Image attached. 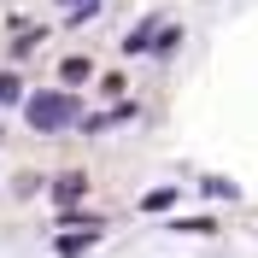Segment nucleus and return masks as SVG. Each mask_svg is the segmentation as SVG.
Masks as SVG:
<instances>
[{"label": "nucleus", "mask_w": 258, "mask_h": 258, "mask_svg": "<svg viewBox=\"0 0 258 258\" xmlns=\"http://www.w3.org/2000/svg\"><path fill=\"white\" fill-rule=\"evenodd\" d=\"M82 194H88V176H82V170H71V176L53 182V200H59V206H77Z\"/></svg>", "instance_id": "2"}, {"label": "nucleus", "mask_w": 258, "mask_h": 258, "mask_svg": "<svg viewBox=\"0 0 258 258\" xmlns=\"http://www.w3.org/2000/svg\"><path fill=\"white\" fill-rule=\"evenodd\" d=\"M170 229H188V235H211L217 223H211V217H182V223H170Z\"/></svg>", "instance_id": "6"}, {"label": "nucleus", "mask_w": 258, "mask_h": 258, "mask_svg": "<svg viewBox=\"0 0 258 258\" xmlns=\"http://www.w3.org/2000/svg\"><path fill=\"white\" fill-rule=\"evenodd\" d=\"M88 71H94V64H88V59H64V82H82V77H88Z\"/></svg>", "instance_id": "7"}, {"label": "nucleus", "mask_w": 258, "mask_h": 258, "mask_svg": "<svg viewBox=\"0 0 258 258\" xmlns=\"http://www.w3.org/2000/svg\"><path fill=\"white\" fill-rule=\"evenodd\" d=\"M206 194H211V200H235V182H223V176H211V182H206Z\"/></svg>", "instance_id": "8"}, {"label": "nucleus", "mask_w": 258, "mask_h": 258, "mask_svg": "<svg viewBox=\"0 0 258 258\" xmlns=\"http://www.w3.org/2000/svg\"><path fill=\"white\" fill-rule=\"evenodd\" d=\"M153 35H159V24H141V30H129L123 53H153Z\"/></svg>", "instance_id": "3"}, {"label": "nucleus", "mask_w": 258, "mask_h": 258, "mask_svg": "<svg viewBox=\"0 0 258 258\" xmlns=\"http://www.w3.org/2000/svg\"><path fill=\"white\" fill-rule=\"evenodd\" d=\"M18 94H24V82H18V77H12V71H0V106H12V100H18Z\"/></svg>", "instance_id": "4"}, {"label": "nucleus", "mask_w": 258, "mask_h": 258, "mask_svg": "<svg viewBox=\"0 0 258 258\" xmlns=\"http://www.w3.org/2000/svg\"><path fill=\"white\" fill-rule=\"evenodd\" d=\"M94 6H100V0H77V18H88V12H94Z\"/></svg>", "instance_id": "9"}, {"label": "nucleus", "mask_w": 258, "mask_h": 258, "mask_svg": "<svg viewBox=\"0 0 258 258\" xmlns=\"http://www.w3.org/2000/svg\"><path fill=\"white\" fill-rule=\"evenodd\" d=\"M141 206H147V211H164V206H176V188H153V194L141 200Z\"/></svg>", "instance_id": "5"}, {"label": "nucleus", "mask_w": 258, "mask_h": 258, "mask_svg": "<svg viewBox=\"0 0 258 258\" xmlns=\"http://www.w3.org/2000/svg\"><path fill=\"white\" fill-rule=\"evenodd\" d=\"M24 117H30V129H41V135H59V129H71L82 117V100L77 94H35L30 106H24Z\"/></svg>", "instance_id": "1"}]
</instances>
